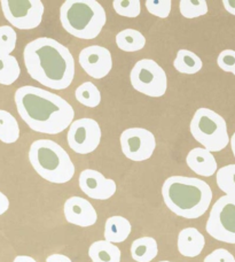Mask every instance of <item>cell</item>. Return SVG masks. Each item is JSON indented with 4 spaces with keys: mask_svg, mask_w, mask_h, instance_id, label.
Returning <instances> with one entry per match:
<instances>
[{
    "mask_svg": "<svg viewBox=\"0 0 235 262\" xmlns=\"http://www.w3.org/2000/svg\"><path fill=\"white\" fill-rule=\"evenodd\" d=\"M21 119L31 130L58 135L70 127L75 111L62 97L32 85L18 88L14 95Z\"/></svg>",
    "mask_w": 235,
    "mask_h": 262,
    "instance_id": "1",
    "label": "cell"
},
{
    "mask_svg": "<svg viewBox=\"0 0 235 262\" xmlns=\"http://www.w3.org/2000/svg\"><path fill=\"white\" fill-rule=\"evenodd\" d=\"M28 74L52 90H65L74 81L75 59L68 48L49 37L28 43L23 51Z\"/></svg>",
    "mask_w": 235,
    "mask_h": 262,
    "instance_id": "2",
    "label": "cell"
},
{
    "mask_svg": "<svg viewBox=\"0 0 235 262\" xmlns=\"http://www.w3.org/2000/svg\"><path fill=\"white\" fill-rule=\"evenodd\" d=\"M167 207L180 217L194 220L204 215L213 200V190L206 182L195 177L171 176L162 186Z\"/></svg>",
    "mask_w": 235,
    "mask_h": 262,
    "instance_id": "3",
    "label": "cell"
},
{
    "mask_svg": "<svg viewBox=\"0 0 235 262\" xmlns=\"http://www.w3.org/2000/svg\"><path fill=\"white\" fill-rule=\"evenodd\" d=\"M63 29L79 39H94L106 25L105 8L96 0H65L60 7Z\"/></svg>",
    "mask_w": 235,
    "mask_h": 262,
    "instance_id": "4",
    "label": "cell"
},
{
    "mask_svg": "<svg viewBox=\"0 0 235 262\" xmlns=\"http://www.w3.org/2000/svg\"><path fill=\"white\" fill-rule=\"evenodd\" d=\"M29 161L41 179L54 184L68 183L76 170L67 151L51 139H38L31 144Z\"/></svg>",
    "mask_w": 235,
    "mask_h": 262,
    "instance_id": "5",
    "label": "cell"
},
{
    "mask_svg": "<svg viewBox=\"0 0 235 262\" xmlns=\"http://www.w3.org/2000/svg\"><path fill=\"white\" fill-rule=\"evenodd\" d=\"M190 130L196 142L211 153L222 151L229 144L226 121L222 115L205 107L195 112Z\"/></svg>",
    "mask_w": 235,
    "mask_h": 262,
    "instance_id": "6",
    "label": "cell"
},
{
    "mask_svg": "<svg viewBox=\"0 0 235 262\" xmlns=\"http://www.w3.org/2000/svg\"><path fill=\"white\" fill-rule=\"evenodd\" d=\"M130 81L135 91L153 98L164 96L168 89L166 72L152 59H143L135 62L131 70Z\"/></svg>",
    "mask_w": 235,
    "mask_h": 262,
    "instance_id": "7",
    "label": "cell"
},
{
    "mask_svg": "<svg viewBox=\"0 0 235 262\" xmlns=\"http://www.w3.org/2000/svg\"><path fill=\"white\" fill-rule=\"evenodd\" d=\"M205 230L219 242L235 244V196L223 195L210 210Z\"/></svg>",
    "mask_w": 235,
    "mask_h": 262,
    "instance_id": "8",
    "label": "cell"
},
{
    "mask_svg": "<svg viewBox=\"0 0 235 262\" xmlns=\"http://www.w3.org/2000/svg\"><path fill=\"white\" fill-rule=\"evenodd\" d=\"M2 9L11 26L20 30H31L38 27L45 11L40 0H2Z\"/></svg>",
    "mask_w": 235,
    "mask_h": 262,
    "instance_id": "9",
    "label": "cell"
},
{
    "mask_svg": "<svg viewBox=\"0 0 235 262\" xmlns=\"http://www.w3.org/2000/svg\"><path fill=\"white\" fill-rule=\"evenodd\" d=\"M101 128L96 120L83 118L74 121L68 130V144L77 154H90L101 142Z\"/></svg>",
    "mask_w": 235,
    "mask_h": 262,
    "instance_id": "10",
    "label": "cell"
},
{
    "mask_svg": "<svg viewBox=\"0 0 235 262\" xmlns=\"http://www.w3.org/2000/svg\"><path fill=\"white\" fill-rule=\"evenodd\" d=\"M121 147L124 156L132 161H145L152 158L156 148V139L145 128H129L121 135Z\"/></svg>",
    "mask_w": 235,
    "mask_h": 262,
    "instance_id": "11",
    "label": "cell"
},
{
    "mask_svg": "<svg viewBox=\"0 0 235 262\" xmlns=\"http://www.w3.org/2000/svg\"><path fill=\"white\" fill-rule=\"evenodd\" d=\"M79 64L87 75L96 79L106 77L112 68L110 51L99 45H91L79 53Z\"/></svg>",
    "mask_w": 235,
    "mask_h": 262,
    "instance_id": "12",
    "label": "cell"
},
{
    "mask_svg": "<svg viewBox=\"0 0 235 262\" xmlns=\"http://www.w3.org/2000/svg\"><path fill=\"white\" fill-rule=\"evenodd\" d=\"M79 188L91 199L108 200L116 193V182L107 179L100 171L85 169L79 175Z\"/></svg>",
    "mask_w": 235,
    "mask_h": 262,
    "instance_id": "13",
    "label": "cell"
},
{
    "mask_svg": "<svg viewBox=\"0 0 235 262\" xmlns=\"http://www.w3.org/2000/svg\"><path fill=\"white\" fill-rule=\"evenodd\" d=\"M64 217L69 223L81 228H88L96 224L97 210L90 201L81 196H72L64 203Z\"/></svg>",
    "mask_w": 235,
    "mask_h": 262,
    "instance_id": "14",
    "label": "cell"
},
{
    "mask_svg": "<svg viewBox=\"0 0 235 262\" xmlns=\"http://www.w3.org/2000/svg\"><path fill=\"white\" fill-rule=\"evenodd\" d=\"M186 163L191 170L200 176L210 177L217 172V161L214 154L203 147H195L190 151L187 154Z\"/></svg>",
    "mask_w": 235,
    "mask_h": 262,
    "instance_id": "15",
    "label": "cell"
},
{
    "mask_svg": "<svg viewBox=\"0 0 235 262\" xmlns=\"http://www.w3.org/2000/svg\"><path fill=\"white\" fill-rule=\"evenodd\" d=\"M204 245V236L196 228H185L178 235V251L186 258L200 255Z\"/></svg>",
    "mask_w": 235,
    "mask_h": 262,
    "instance_id": "16",
    "label": "cell"
},
{
    "mask_svg": "<svg viewBox=\"0 0 235 262\" xmlns=\"http://www.w3.org/2000/svg\"><path fill=\"white\" fill-rule=\"evenodd\" d=\"M132 227L128 219L120 215L111 216L105 224V241L112 243H123L128 239Z\"/></svg>",
    "mask_w": 235,
    "mask_h": 262,
    "instance_id": "17",
    "label": "cell"
},
{
    "mask_svg": "<svg viewBox=\"0 0 235 262\" xmlns=\"http://www.w3.org/2000/svg\"><path fill=\"white\" fill-rule=\"evenodd\" d=\"M88 256L92 262H121V250L107 241L94 242L88 249Z\"/></svg>",
    "mask_w": 235,
    "mask_h": 262,
    "instance_id": "18",
    "label": "cell"
},
{
    "mask_svg": "<svg viewBox=\"0 0 235 262\" xmlns=\"http://www.w3.org/2000/svg\"><path fill=\"white\" fill-rule=\"evenodd\" d=\"M157 242L153 237H140L131 245V255L137 262H150L157 256Z\"/></svg>",
    "mask_w": 235,
    "mask_h": 262,
    "instance_id": "19",
    "label": "cell"
},
{
    "mask_svg": "<svg viewBox=\"0 0 235 262\" xmlns=\"http://www.w3.org/2000/svg\"><path fill=\"white\" fill-rule=\"evenodd\" d=\"M116 44L119 49L128 53H133L143 50L146 45L145 36L135 29H125L116 36Z\"/></svg>",
    "mask_w": 235,
    "mask_h": 262,
    "instance_id": "20",
    "label": "cell"
},
{
    "mask_svg": "<svg viewBox=\"0 0 235 262\" xmlns=\"http://www.w3.org/2000/svg\"><path fill=\"white\" fill-rule=\"evenodd\" d=\"M173 67L177 72L187 75H194L199 73L203 67V62L200 57L188 50H179L177 53V57L173 61Z\"/></svg>",
    "mask_w": 235,
    "mask_h": 262,
    "instance_id": "21",
    "label": "cell"
},
{
    "mask_svg": "<svg viewBox=\"0 0 235 262\" xmlns=\"http://www.w3.org/2000/svg\"><path fill=\"white\" fill-rule=\"evenodd\" d=\"M20 138V127L16 119L7 111L0 110V140L13 144Z\"/></svg>",
    "mask_w": 235,
    "mask_h": 262,
    "instance_id": "22",
    "label": "cell"
},
{
    "mask_svg": "<svg viewBox=\"0 0 235 262\" xmlns=\"http://www.w3.org/2000/svg\"><path fill=\"white\" fill-rule=\"evenodd\" d=\"M21 68L15 57L0 53V84L12 85L20 77Z\"/></svg>",
    "mask_w": 235,
    "mask_h": 262,
    "instance_id": "23",
    "label": "cell"
},
{
    "mask_svg": "<svg viewBox=\"0 0 235 262\" xmlns=\"http://www.w3.org/2000/svg\"><path fill=\"white\" fill-rule=\"evenodd\" d=\"M75 96L78 102L88 107L96 108L101 102V92L92 82H84L75 91Z\"/></svg>",
    "mask_w": 235,
    "mask_h": 262,
    "instance_id": "24",
    "label": "cell"
},
{
    "mask_svg": "<svg viewBox=\"0 0 235 262\" xmlns=\"http://www.w3.org/2000/svg\"><path fill=\"white\" fill-rule=\"evenodd\" d=\"M216 174L218 188L226 195L235 196V165L222 167Z\"/></svg>",
    "mask_w": 235,
    "mask_h": 262,
    "instance_id": "25",
    "label": "cell"
},
{
    "mask_svg": "<svg viewBox=\"0 0 235 262\" xmlns=\"http://www.w3.org/2000/svg\"><path fill=\"white\" fill-rule=\"evenodd\" d=\"M179 11L186 18H195L208 13V4L205 0H181Z\"/></svg>",
    "mask_w": 235,
    "mask_h": 262,
    "instance_id": "26",
    "label": "cell"
},
{
    "mask_svg": "<svg viewBox=\"0 0 235 262\" xmlns=\"http://www.w3.org/2000/svg\"><path fill=\"white\" fill-rule=\"evenodd\" d=\"M17 35L11 26L0 27V53L9 54L15 50Z\"/></svg>",
    "mask_w": 235,
    "mask_h": 262,
    "instance_id": "27",
    "label": "cell"
},
{
    "mask_svg": "<svg viewBox=\"0 0 235 262\" xmlns=\"http://www.w3.org/2000/svg\"><path fill=\"white\" fill-rule=\"evenodd\" d=\"M112 6L119 15L124 17H138L141 13L139 0H115Z\"/></svg>",
    "mask_w": 235,
    "mask_h": 262,
    "instance_id": "28",
    "label": "cell"
},
{
    "mask_svg": "<svg viewBox=\"0 0 235 262\" xmlns=\"http://www.w3.org/2000/svg\"><path fill=\"white\" fill-rule=\"evenodd\" d=\"M171 5L172 3L170 0H147L146 2L148 12L159 18H167L170 15Z\"/></svg>",
    "mask_w": 235,
    "mask_h": 262,
    "instance_id": "29",
    "label": "cell"
},
{
    "mask_svg": "<svg viewBox=\"0 0 235 262\" xmlns=\"http://www.w3.org/2000/svg\"><path fill=\"white\" fill-rule=\"evenodd\" d=\"M217 63L223 72L235 75V51L224 50L218 55Z\"/></svg>",
    "mask_w": 235,
    "mask_h": 262,
    "instance_id": "30",
    "label": "cell"
},
{
    "mask_svg": "<svg viewBox=\"0 0 235 262\" xmlns=\"http://www.w3.org/2000/svg\"><path fill=\"white\" fill-rule=\"evenodd\" d=\"M203 262H235V258L227 250L217 249L206 255Z\"/></svg>",
    "mask_w": 235,
    "mask_h": 262,
    "instance_id": "31",
    "label": "cell"
},
{
    "mask_svg": "<svg viewBox=\"0 0 235 262\" xmlns=\"http://www.w3.org/2000/svg\"><path fill=\"white\" fill-rule=\"evenodd\" d=\"M9 208V200L2 191H0V215L5 214Z\"/></svg>",
    "mask_w": 235,
    "mask_h": 262,
    "instance_id": "32",
    "label": "cell"
},
{
    "mask_svg": "<svg viewBox=\"0 0 235 262\" xmlns=\"http://www.w3.org/2000/svg\"><path fill=\"white\" fill-rule=\"evenodd\" d=\"M46 262H73V261L70 260L67 255L55 253V254L50 255L49 258L46 259Z\"/></svg>",
    "mask_w": 235,
    "mask_h": 262,
    "instance_id": "33",
    "label": "cell"
},
{
    "mask_svg": "<svg viewBox=\"0 0 235 262\" xmlns=\"http://www.w3.org/2000/svg\"><path fill=\"white\" fill-rule=\"evenodd\" d=\"M223 5L229 14L235 16V0H224Z\"/></svg>",
    "mask_w": 235,
    "mask_h": 262,
    "instance_id": "34",
    "label": "cell"
},
{
    "mask_svg": "<svg viewBox=\"0 0 235 262\" xmlns=\"http://www.w3.org/2000/svg\"><path fill=\"white\" fill-rule=\"evenodd\" d=\"M13 262H37L34 258L28 255H17Z\"/></svg>",
    "mask_w": 235,
    "mask_h": 262,
    "instance_id": "35",
    "label": "cell"
},
{
    "mask_svg": "<svg viewBox=\"0 0 235 262\" xmlns=\"http://www.w3.org/2000/svg\"><path fill=\"white\" fill-rule=\"evenodd\" d=\"M229 143H231V148H232V152H233L234 158H235V133L233 134L232 138L229 139Z\"/></svg>",
    "mask_w": 235,
    "mask_h": 262,
    "instance_id": "36",
    "label": "cell"
},
{
    "mask_svg": "<svg viewBox=\"0 0 235 262\" xmlns=\"http://www.w3.org/2000/svg\"><path fill=\"white\" fill-rule=\"evenodd\" d=\"M158 262H171V261H158Z\"/></svg>",
    "mask_w": 235,
    "mask_h": 262,
    "instance_id": "37",
    "label": "cell"
}]
</instances>
